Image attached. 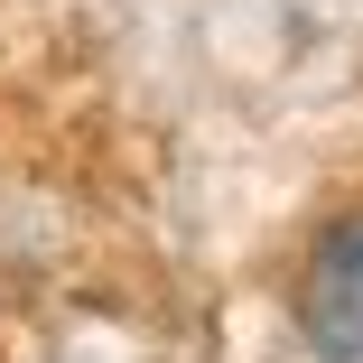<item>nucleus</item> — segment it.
<instances>
[{"instance_id":"nucleus-1","label":"nucleus","mask_w":363,"mask_h":363,"mask_svg":"<svg viewBox=\"0 0 363 363\" xmlns=\"http://www.w3.org/2000/svg\"><path fill=\"white\" fill-rule=\"evenodd\" d=\"M298 335H308L317 363H363V214H335L308 242V261H298Z\"/></svg>"}]
</instances>
